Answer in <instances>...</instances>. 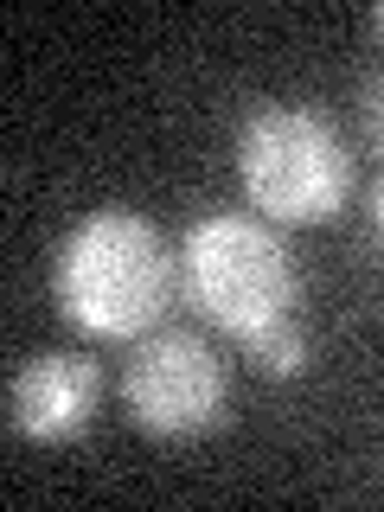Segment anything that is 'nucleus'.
I'll use <instances>...</instances> for the list:
<instances>
[{
    "mask_svg": "<svg viewBox=\"0 0 384 512\" xmlns=\"http://www.w3.org/2000/svg\"><path fill=\"white\" fill-rule=\"evenodd\" d=\"M180 288L186 301L231 333L263 372L295 378L308 365V327H301V276L282 231L250 212H212L180 244Z\"/></svg>",
    "mask_w": 384,
    "mask_h": 512,
    "instance_id": "1",
    "label": "nucleus"
},
{
    "mask_svg": "<svg viewBox=\"0 0 384 512\" xmlns=\"http://www.w3.org/2000/svg\"><path fill=\"white\" fill-rule=\"evenodd\" d=\"M52 288L77 333H90V340H141L173 308L180 256L167 250V237L141 212L103 205V212H84L64 231Z\"/></svg>",
    "mask_w": 384,
    "mask_h": 512,
    "instance_id": "2",
    "label": "nucleus"
},
{
    "mask_svg": "<svg viewBox=\"0 0 384 512\" xmlns=\"http://www.w3.org/2000/svg\"><path fill=\"white\" fill-rule=\"evenodd\" d=\"M237 180L276 224H320L352 192V154L314 103H263L237 135Z\"/></svg>",
    "mask_w": 384,
    "mask_h": 512,
    "instance_id": "3",
    "label": "nucleus"
},
{
    "mask_svg": "<svg viewBox=\"0 0 384 512\" xmlns=\"http://www.w3.org/2000/svg\"><path fill=\"white\" fill-rule=\"evenodd\" d=\"M224 359L192 327L141 333L122 372V397L148 436H205L224 423Z\"/></svg>",
    "mask_w": 384,
    "mask_h": 512,
    "instance_id": "4",
    "label": "nucleus"
},
{
    "mask_svg": "<svg viewBox=\"0 0 384 512\" xmlns=\"http://www.w3.org/2000/svg\"><path fill=\"white\" fill-rule=\"evenodd\" d=\"M103 372L84 352H32L7 384V429L26 442H77L96 416Z\"/></svg>",
    "mask_w": 384,
    "mask_h": 512,
    "instance_id": "5",
    "label": "nucleus"
},
{
    "mask_svg": "<svg viewBox=\"0 0 384 512\" xmlns=\"http://www.w3.org/2000/svg\"><path fill=\"white\" fill-rule=\"evenodd\" d=\"M365 128L384 141V77H372V84H365Z\"/></svg>",
    "mask_w": 384,
    "mask_h": 512,
    "instance_id": "6",
    "label": "nucleus"
},
{
    "mask_svg": "<svg viewBox=\"0 0 384 512\" xmlns=\"http://www.w3.org/2000/svg\"><path fill=\"white\" fill-rule=\"evenodd\" d=\"M372 231H378V244H384V173H378V186H372Z\"/></svg>",
    "mask_w": 384,
    "mask_h": 512,
    "instance_id": "7",
    "label": "nucleus"
},
{
    "mask_svg": "<svg viewBox=\"0 0 384 512\" xmlns=\"http://www.w3.org/2000/svg\"><path fill=\"white\" fill-rule=\"evenodd\" d=\"M372 32H378V39H384V0H378V7H372Z\"/></svg>",
    "mask_w": 384,
    "mask_h": 512,
    "instance_id": "8",
    "label": "nucleus"
}]
</instances>
